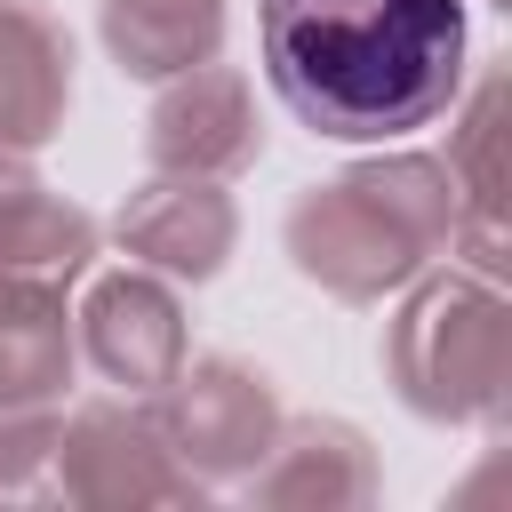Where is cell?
I'll return each mask as SVG.
<instances>
[{
	"label": "cell",
	"instance_id": "6da1fadb",
	"mask_svg": "<svg viewBox=\"0 0 512 512\" xmlns=\"http://www.w3.org/2000/svg\"><path fill=\"white\" fill-rule=\"evenodd\" d=\"M264 64L320 136H408L464 72V0H264Z\"/></svg>",
	"mask_w": 512,
	"mask_h": 512
}]
</instances>
